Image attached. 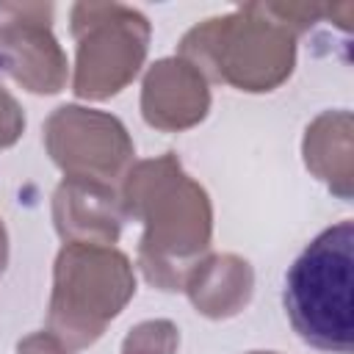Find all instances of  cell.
Returning <instances> with one entry per match:
<instances>
[{"label":"cell","instance_id":"1","mask_svg":"<svg viewBox=\"0 0 354 354\" xmlns=\"http://www.w3.org/2000/svg\"><path fill=\"white\" fill-rule=\"evenodd\" d=\"M119 199L124 216L144 224L138 241L144 279L160 290H183L210 249L213 205L207 191L185 174L174 152H163L130 166Z\"/></svg>","mask_w":354,"mask_h":354},{"label":"cell","instance_id":"2","mask_svg":"<svg viewBox=\"0 0 354 354\" xmlns=\"http://www.w3.org/2000/svg\"><path fill=\"white\" fill-rule=\"evenodd\" d=\"M296 36L274 11V3H249L194 25L180 39V58L194 64L205 80L263 94L290 77Z\"/></svg>","mask_w":354,"mask_h":354},{"label":"cell","instance_id":"3","mask_svg":"<svg viewBox=\"0 0 354 354\" xmlns=\"http://www.w3.org/2000/svg\"><path fill=\"white\" fill-rule=\"evenodd\" d=\"M354 224L348 218L318 232L285 274V313L293 332L326 354L354 346Z\"/></svg>","mask_w":354,"mask_h":354},{"label":"cell","instance_id":"4","mask_svg":"<svg viewBox=\"0 0 354 354\" xmlns=\"http://www.w3.org/2000/svg\"><path fill=\"white\" fill-rule=\"evenodd\" d=\"M136 296V271L116 246L64 243L53 266L47 332L69 348H88Z\"/></svg>","mask_w":354,"mask_h":354},{"label":"cell","instance_id":"5","mask_svg":"<svg viewBox=\"0 0 354 354\" xmlns=\"http://www.w3.org/2000/svg\"><path fill=\"white\" fill-rule=\"evenodd\" d=\"M69 19L75 36L72 91L80 100L119 94L147 58L149 19L124 3H75Z\"/></svg>","mask_w":354,"mask_h":354},{"label":"cell","instance_id":"6","mask_svg":"<svg viewBox=\"0 0 354 354\" xmlns=\"http://www.w3.org/2000/svg\"><path fill=\"white\" fill-rule=\"evenodd\" d=\"M44 147L64 177L113 185L133 166L136 144L127 127L105 111L61 105L44 122Z\"/></svg>","mask_w":354,"mask_h":354},{"label":"cell","instance_id":"7","mask_svg":"<svg viewBox=\"0 0 354 354\" xmlns=\"http://www.w3.org/2000/svg\"><path fill=\"white\" fill-rule=\"evenodd\" d=\"M0 69L30 94H58L69 64L53 33L50 3H0Z\"/></svg>","mask_w":354,"mask_h":354},{"label":"cell","instance_id":"8","mask_svg":"<svg viewBox=\"0 0 354 354\" xmlns=\"http://www.w3.org/2000/svg\"><path fill=\"white\" fill-rule=\"evenodd\" d=\"M210 111L205 75L185 58H160L149 66L141 86V116L149 127L180 133L199 124Z\"/></svg>","mask_w":354,"mask_h":354},{"label":"cell","instance_id":"9","mask_svg":"<svg viewBox=\"0 0 354 354\" xmlns=\"http://www.w3.org/2000/svg\"><path fill=\"white\" fill-rule=\"evenodd\" d=\"M124 207L113 185L64 177L53 194V221L64 243L113 246L122 235Z\"/></svg>","mask_w":354,"mask_h":354},{"label":"cell","instance_id":"10","mask_svg":"<svg viewBox=\"0 0 354 354\" xmlns=\"http://www.w3.org/2000/svg\"><path fill=\"white\" fill-rule=\"evenodd\" d=\"M304 166L326 183V188L340 196L351 199L354 183V144H351V113L348 111H324L315 116L301 141Z\"/></svg>","mask_w":354,"mask_h":354},{"label":"cell","instance_id":"11","mask_svg":"<svg viewBox=\"0 0 354 354\" xmlns=\"http://www.w3.org/2000/svg\"><path fill=\"white\" fill-rule=\"evenodd\" d=\"M254 288L252 266L238 254H207L185 279V293L196 313L207 318L238 315Z\"/></svg>","mask_w":354,"mask_h":354},{"label":"cell","instance_id":"12","mask_svg":"<svg viewBox=\"0 0 354 354\" xmlns=\"http://www.w3.org/2000/svg\"><path fill=\"white\" fill-rule=\"evenodd\" d=\"M180 346V329L166 321H144L133 326L122 343V354H174Z\"/></svg>","mask_w":354,"mask_h":354},{"label":"cell","instance_id":"13","mask_svg":"<svg viewBox=\"0 0 354 354\" xmlns=\"http://www.w3.org/2000/svg\"><path fill=\"white\" fill-rule=\"evenodd\" d=\"M22 133H25V113L19 102L0 86V149L17 144Z\"/></svg>","mask_w":354,"mask_h":354},{"label":"cell","instance_id":"14","mask_svg":"<svg viewBox=\"0 0 354 354\" xmlns=\"http://www.w3.org/2000/svg\"><path fill=\"white\" fill-rule=\"evenodd\" d=\"M17 354H72V348L61 343L53 332H33L19 340Z\"/></svg>","mask_w":354,"mask_h":354},{"label":"cell","instance_id":"15","mask_svg":"<svg viewBox=\"0 0 354 354\" xmlns=\"http://www.w3.org/2000/svg\"><path fill=\"white\" fill-rule=\"evenodd\" d=\"M6 263H8V232H6V224L0 218V274L6 271Z\"/></svg>","mask_w":354,"mask_h":354},{"label":"cell","instance_id":"16","mask_svg":"<svg viewBox=\"0 0 354 354\" xmlns=\"http://www.w3.org/2000/svg\"><path fill=\"white\" fill-rule=\"evenodd\" d=\"M249 354H274V351H249Z\"/></svg>","mask_w":354,"mask_h":354}]
</instances>
